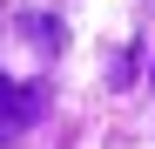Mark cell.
Segmentation results:
<instances>
[{
  "instance_id": "obj_1",
  "label": "cell",
  "mask_w": 155,
  "mask_h": 149,
  "mask_svg": "<svg viewBox=\"0 0 155 149\" xmlns=\"http://www.w3.org/2000/svg\"><path fill=\"white\" fill-rule=\"evenodd\" d=\"M41 109H47V95L34 81H7V74H0V149L27 136L34 122H41Z\"/></svg>"
},
{
  "instance_id": "obj_2",
  "label": "cell",
  "mask_w": 155,
  "mask_h": 149,
  "mask_svg": "<svg viewBox=\"0 0 155 149\" xmlns=\"http://www.w3.org/2000/svg\"><path fill=\"white\" fill-rule=\"evenodd\" d=\"M27 34H34L41 47H54V54H61V41H68V34H61V20H54V14H27Z\"/></svg>"
}]
</instances>
